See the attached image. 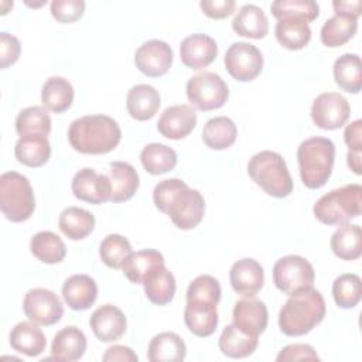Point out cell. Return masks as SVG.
Instances as JSON below:
<instances>
[{
    "label": "cell",
    "mask_w": 362,
    "mask_h": 362,
    "mask_svg": "<svg viewBox=\"0 0 362 362\" xmlns=\"http://www.w3.org/2000/svg\"><path fill=\"white\" fill-rule=\"evenodd\" d=\"M335 146L325 137H310L297 148V161L303 184L310 189L321 188L331 177Z\"/></svg>",
    "instance_id": "4"
},
{
    "label": "cell",
    "mask_w": 362,
    "mask_h": 362,
    "mask_svg": "<svg viewBox=\"0 0 362 362\" xmlns=\"http://www.w3.org/2000/svg\"><path fill=\"white\" fill-rule=\"evenodd\" d=\"M223 64L232 78L240 82H249L262 72L263 55L256 45L239 41L226 49Z\"/></svg>",
    "instance_id": "10"
},
{
    "label": "cell",
    "mask_w": 362,
    "mask_h": 362,
    "mask_svg": "<svg viewBox=\"0 0 362 362\" xmlns=\"http://www.w3.org/2000/svg\"><path fill=\"white\" fill-rule=\"evenodd\" d=\"M141 165L151 175H160L171 171L177 165V153L161 143H150L140 153Z\"/></svg>",
    "instance_id": "40"
},
{
    "label": "cell",
    "mask_w": 362,
    "mask_h": 362,
    "mask_svg": "<svg viewBox=\"0 0 362 362\" xmlns=\"http://www.w3.org/2000/svg\"><path fill=\"white\" fill-rule=\"evenodd\" d=\"M185 355L187 346L184 339L171 331L154 335L147 349L150 362H181L185 359Z\"/></svg>",
    "instance_id": "26"
},
{
    "label": "cell",
    "mask_w": 362,
    "mask_h": 362,
    "mask_svg": "<svg viewBox=\"0 0 362 362\" xmlns=\"http://www.w3.org/2000/svg\"><path fill=\"white\" fill-rule=\"evenodd\" d=\"M270 10L277 20L300 18L307 23L315 20L320 14V7L313 0H277L272 3Z\"/></svg>",
    "instance_id": "42"
},
{
    "label": "cell",
    "mask_w": 362,
    "mask_h": 362,
    "mask_svg": "<svg viewBox=\"0 0 362 362\" xmlns=\"http://www.w3.org/2000/svg\"><path fill=\"white\" fill-rule=\"evenodd\" d=\"M232 28L238 35L260 40L269 33V20L256 4H245L232 20Z\"/></svg>",
    "instance_id": "27"
},
{
    "label": "cell",
    "mask_w": 362,
    "mask_h": 362,
    "mask_svg": "<svg viewBox=\"0 0 362 362\" xmlns=\"http://www.w3.org/2000/svg\"><path fill=\"white\" fill-rule=\"evenodd\" d=\"M103 362H137V355L132 348L124 345H113L109 346L102 356Z\"/></svg>",
    "instance_id": "51"
},
{
    "label": "cell",
    "mask_w": 362,
    "mask_h": 362,
    "mask_svg": "<svg viewBox=\"0 0 362 362\" xmlns=\"http://www.w3.org/2000/svg\"><path fill=\"white\" fill-rule=\"evenodd\" d=\"M335 14H345V16H351L358 18L361 16V7H362V1L361 0H355V1H332Z\"/></svg>",
    "instance_id": "52"
},
{
    "label": "cell",
    "mask_w": 362,
    "mask_h": 362,
    "mask_svg": "<svg viewBox=\"0 0 362 362\" xmlns=\"http://www.w3.org/2000/svg\"><path fill=\"white\" fill-rule=\"evenodd\" d=\"M62 297L69 308L83 311L93 305L98 297V286L88 274H74L62 286Z\"/></svg>",
    "instance_id": "21"
},
{
    "label": "cell",
    "mask_w": 362,
    "mask_h": 362,
    "mask_svg": "<svg viewBox=\"0 0 362 362\" xmlns=\"http://www.w3.org/2000/svg\"><path fill=\"white\" fill-rule=\"evenodd\" d=\"M173 49L161 40H148L143 42L136 54L134 64L137 69L150 78L163 76L173 64Z\"/></svg>",
    "instance_id": "13"
},
{
    "label": "cell",
    "mask_w": 362,
    "mask_h": 362,
    "mask_svg": "<svg viewBox=\"0 0 362 362\" xmlns=\"http://www.w3.org/2000/svg\"><path fill=\"white\" fill-rule=\"evenodd\" d=\"M143 287L147 298L153 304L165 305L174 298L175 279L165 264H161L147 274L143 281Z\"/></svg>",
    "instance_id": "29"
},
{
    "label": "cell",
    "mask_w": 362,
    "mask_h": 362,
    "mask_svg": "<svg viewBox=\"0 0 362 362\" xmlns=\"http://www.w3.org/2000/svg\"><path fill=\"white\" fill-rule=\"evenodd\" d=\"M325 310V300L318 290H300L288 297L279 313L280 331L287 337L305 335L324 320Z\"/></svg>",
    "instance_id": "3"
},
{
    "label": "cell",
    "mask_w": 362,
    "mask_h": 362,
    "mask_svg": "<svg viewBox=\"0 0 362 362\" xmlns=\"http://www.w3.org/2000/svg\"><path fill=\"white\" fill-rule=\"evenodd\" d=\"M23 310L30 321L47 327L57 324L64 314L59 297L54 291L41 287L27 291L23 301Z\"/></svg>",
    "instance_id": "11"
},
{
    "label": "cell",
    "mask_w": 362,
    "mask_h": 362,
    "mask_svg": "<svg viewBox=\"0 0 362 362\" xmlns=\"http://www.w3.org/2000/svg\"><path fill=\"white\" fill-rule=\"evenodd\" d=\"M16 132L20 136L44 134L51 132V117L45 107L30 106L23 109L16 117Z\"/></svg>",
    "instance_id": "41"
},
{
    "label": "cell",
    "mask_w": 362,
    "mask_h": 362,
    "mask_svg": "<svg viewBox=\"0 0 362 362\" xmlns=\"http://www.w3.org/2000/svg\"><path fill=\"white\" fill-rule=\"evenodd\" d=\"M346 161H348L349 168H351L356 175H361V174H362V168H361V153L348 151V154H346Z\"/></svg>",
    "instance_id": "53"
},
{
    "label": "cell",
    "mask_w": 362,
    "mask_h": 362,
    "mask_svg": "<svg viewBox=\"0 0 362 362\" xmlns=\"http://www.w3.org/2000/svg\"><path fill=\"white\" fill-rule=\"evenodd\" d=\"M232 318L239 329L259 337L267 327L269 313L262 300L250 296L235 303Z\"/></svg>",
    "instance_id": "16"
},
{
    "label": "cell",
    "mask_w": 362,
    "mask_h": 362,
    "mask_svg": "<svg viewBox=\"0 0 362 362\" xmlns=\"http://www.w3.org/2000/svg\"><path fill=\"white\" fill-rule=\"evenodd\" d=\"M344 140L349 147V151L362 153V120L356 119L345 127Z\"/></svg>",
    "instance_id": "50"
},
{
    "label": "cell",
    "mask_w": 362,
    "mask_h": 362,
    "mask_svg": "<svg viewBox=\"0 0 362 362\" xmlns=\"http://www.w3.org/2000/svg\"><path fill=\"white\" fill-rule=\"evenodd\" d=\"M86 345V337L78 327H65L54 335L51 344L52 358L59 361H78L83 356Z\"/></svg>",
    "instance_id": "25"
},
{
    "label": "cell",
    "mask_w": 362,
    "mask_h": 362,
    "mask_svg": "<svg viewBox=\"0 0 362 362\" xmlns=\"http://www.w3.org/2000/svg\"><path fill=\"white\" fill-rule=\"evenodd\" d=\"M14 156L18 163L27 167H41L51 157V146L44 134L20 136L14 147Z\"/></svg>",
    "instance_id": "28"
},
{
    "label": "cell",
    "mask_w": 362,
    "mask_h": 362,
    "mask_svg": "<svg viewBox=\"0 0 362 362\" xmlns=\"http://www.w3.org/2000/svg\"><path fill=\"white\" fill-rule=\"evenodd\" d=\"M236 3L233 0H202L199 3L201 10L211 18H225L235 10Z\"/></svg>",
    "instance_id": "49"
},
{
    "label": "cell",
    "mask_w": 362,
    "mask_h": 362,
    "mask_svg": "<svg viewBox=\"0 0 362 362\" xmlns=\"http://www.w3.org/2000/svg\"><path fill=\"white\" fill-rule=\"evenodd\" d=\"M238 136L236 124L226 116L209 119L202 129V141L212 150H225L230 147Z\"/></svg>",
    "instance_id": "36"
},
{
    "label": "cell",
    "mask_w": 362,
    "mask_h": 362,
    "mask_svg": "<svg viewBox=\"0 0 362 362\" xmlns=\"http://www.w3.org/2000/svg\"><path fill=\"white\" fill-rule=\"evenodd\" d=\"M30 250L34 257L47 264L59 263L66 255L65 243L57 233L51 230H42L35 233L31 238Z\"/></svg>",
    "instance_id": "39"
},
{
    "label": "cell",
    "mask_w": 362,
    "mask_h": 362,
    "mask_svg": "<svg viewBox=\"0 0 362 362\" xmlns=\"http://www.w3.org/2000/svg\"><path fill=\"white\" fill-rule=\"evenodd\" d=\"M132 253L130 242L117 233L107 235L99 246V256L110 269H122Z\"/></svg>",
    "instance_id": "44"
},
{
    "label": "cell",
    "mask_w": 362,
    "mask_h": 362,
    "mask_svg": "<svg viewBox=\"0 0 362 362\" xmlns=\"http://www.w3.org/2000/svg\"><path fill=\"white\" fill-rule=\"evenodd\" d=\"M161 99L156 88L147 83H139L129 89L126 96V107L129 115L140 122L151 119L158 107Z\"/></svg>",
    "instance_id": "22"
},
{
    "label": "cell",
    "mask_w": 362,
    "mask_h": 362,
    "mask_svg": "<svg viewBox=\"0 0 362 362\" xmlns=\"http://www.w3.org/2000/svg\"><path fill=\"white\" fill-rule=\"evenodd\" d=\"M41 102L45 109L55 113L68 110L74 102V88L71 82L62 76L48 78L42 85Z\"/></svg>",
    "instance_id": "32"
},
{
    "label": "cell",
    "mask_w": 362,
    "mask_h": 362,
    "mask_svg": "<svg viewBox=\"0 0 362 362\" xmlns=\"http://www.w3.org/2000/svg\"><path fill=\"white\" fill-rule=\"evenodd\" d=\"M232 288L245 297L255 296L264 283V272L262 264L250 257L235 262L229 272Z\"/></svg>",
    "instance_id": "19"
},
{
    "label": "cell",
    "mask_w": 362,
    "mask_h": 362,
    "mask_svg": "<svg viewBox=\"0 0 362 362\" xmlns=\"http://www.w3.org/2000/svg\"><path fill=\"white\" fill-rule=\"evenodd\" d=\"M83 11V0H54L51 3V14L59 23H74L82 17Z\"/></svg>",
    "instance_id": "46"
},
{
    "label": "cell",
    "mask_w": 362,
    "mask_h": 362,
    "mask_svg": "<svg viewBox=\"0 0 362 362\" xmlns=\"http://www.w3.org/2000/svg\"><path fill=\"white\" fill-rule=\"evenodd\" d=\"M197 124V113L188 105H174L167 107L157 122V129L161 136L180 140L187 137Z\"/></svg>",
    "instance_id": "18"
},
{
    "label": "cell",
    "mask_w": 362,
    "mask_h": 362,
    "mask_svg": "<svg viewBox=\"0 0 362 362\" xmlns=\"http://www.w3.org/2000/svg\"><path fill=\"white\" fill-rule=\"evenodd\" d=\"M0 209L11 222H24L33 215L35 198L27 177L17 171L0 175Z\"/></svg>",
    "instance_id": "7"
},
{
    "label": "cell",
    "mask_w": 362,
    "mask_h": 362,
    "mask_svg": "<svg viewBox=\"0 0 362 362\" xmlns=\"http://www.w3.org/2000/svg\"><path fill=\"white\" fill-rule=\"evenodd\" d=\"M10 345L20 354L27 356H38L44 352L47 339L41 328H38L34 321H23L11 328Z\"/></svg>",
    "instance_id": "24"
},
{
    "label": "cell",
    "mask_w": 362,
    "mask_h": 362,
    "mask_svg": "<svg viewBox=\"0 0 362 362\" xmlns=\"http://www.w3.org/2000/svg\"><path fill=\"white\" fill-rule=\"evenodd\" d=\"M161 264H164V257L158 250L144 249L132 253L124 262L122 270L132 283L143 284L147 274Z\"/></svg>",
    "instance_id": "38"
},
{
    "label": "cell",
    "mask_w": 362,
    "mask_h": 362,
    "mask_svg": "<svg viewBox=\"0 0 362 362\" xmlns=\"http://www.w3.org/2000/svg\"><path fill=\"white\" fill-rule=\"evenodd\" d=\"M257 344L259 337L239 329L235 324H229L223 328L218 342L221 352L229 358H246L256 351Z\"/></svg>",
    "instance_id": "30"
},
{
    "label": "cell",
    "mask_w": 362,
    "mask_h": 362,
    "mask_svg": "<svg viewBox=\"0 0 362 362\" xmlns=\"http://www.w3.org/2000/svg\"><path fill=\"white\" fill-rule=\"evenodd\" d=\"M318 361L320 356L317 355V352L314 351V348L311 345H307V344H291V345H287L284 346L276 361L279 362H287V361Z\"/></svg>",
    "instance_id": "48"
},
{
    "label": "cell",
    "mask_w": 362,
    "mask_h": 362,
    "mask_svg": "<svg viewBox=\"0 0 362 362\" xmlns=\"http://www.w3.org/2000/svg\"><path fill=\"white\" fill-rule=\"evenodd\" d=\"M351 107L348 100L337 92L318 95L311 106V119L315 126L324 130L342 127L349 119Z\"/></svg>",
    "instance_id": "12"
},
{
    "label": "cell",
    "mask_w": 362,
    "mask_h": 362,
    "mask_svg": "<svg viewBox=\"0 0 362 362\" xmlns=\"http://www.w3.org/2000/svg\"><path fill=\"white\" fill-rule=\"evenodd\" d=\"M249 177L269 195L284 198L293 191V180L284 158L270 150L256 153L247 163Z\"/></svg>",
    "instance_id": "5"
},
{
    "label": "cell",
    "mask_w": 362,
    "mask_h": 362,
    "mask_svg": "<svg viewBox=\"0 0 362 362\" xmlns=\"http://www.w3.org/2000/svg\"><path fill=\"white\" fill-rule=\"evenodd\" d=\"M274 34L281 47L296 51L304 48L311 40V28L307 21L300 18L279 20Z\"/></svg>",
    "instance_id": "37"
},
{
    "label": "cell",
    "mask_w": 362,
    "mask_h": 362,
    "mask_svg": "<svg viewBox=\"0 0 362 362\" xmlns=\"http://www.w3.org/2000/svg\"><path fill=\"white\" fill-rule=\"evenodd\" d=\"M216 305L218 304L205 300H187L184 310L187 328L201 338L212 335L218 325Z\"/></svg>",
    "instance_id": "20"
},
{
    "label": "cell",
    "mask_w": 362,
    "mask_h": 362,
    "mask_svg": "<svg viewBox=\"0 0 362 362\" xmlns=\"http://www.w3.org/2000/svg\"><path fill=\"white\" fill-rule=\"evenodd\" d=\"M229 96L226 82L215 72L204 71L191 76L187 82V98L198 110H214L225 105Z\"/></svg>",
    "instance_id": "8"
},
{
    "label": "cell",
    "mask_w": 362,
    "mask_h": 362,
    "mask_svg": "<svg viewBox=\"0 0 362 362\" xmlns=\"http://www.w3.org/2000/svg\"><path fill=\"white\" fill-rule=\"evenodd\" d=\"M315 272L313 264L297 255L280 257L273 266V283L284 294H294L313 287Z\"/></svg>",
    "instance_id": "9"
},
{
    "label": "cell",
    "mask_w": 362,
    "mask_h": 362,
    "mask_svg": "<svg viewBox=\"0 0 362 362\" xmlns=\"http://www.w3.org/2000/svg\"><path fill=\"white\" fill-rule=\"evenodd\" d=\"M335 83L345 92L358 93L362 88V68L358 54H344L334 62Z\"/></svg>",
    "instance_id": "35"
},
{
    "label": "cell",
    "mask_w": 362,
    "mask_h": 362,
    "mask_svg": "<svg viewBox=\"0 0 362 362\" xmlns=\"http://www.w3.org/2000/svg\"><path fill=\"white\" fill-rule=\"evenodd\" d=\"M74 195L89 204H103L110 201L112 187L107 175L98 174L93 168H82L72 178Z\"/></svg>",
    "instance_id": "14"
},
{
    "label": "cell",
    "mask_w": 362,
    "mask_h": 362,
    "mask_svg": "<svg viewBox=\"0 0 362 362\" xmlns=\"http://www.w3.org/2000/svg\"><path fill=\"white\" fill-rule=\"evenodd\" d=\"M95 337L102 342H115L123 337L127 321L120 308L112 304L98 307L89 320Z\"/></svg>",
    "instance_id": "15"
},
{
    "label": "cell",
    "mask_w": 362,
    "mask_h": 362,
    "mask_svg": "<svg viewBox=\"0 0 362 362\" xmlns=\"http://www.w3.org/2000/svg\"><path fill=\"white\" fill-rule=\"evenodd\" d=\"M107 178L112 187L110 201L113 202H124L130 199L140 184L137 171L126 161H112L109 164Z\"/></svg>",
    "instance_id": "23"
},
{
    "label": "cell",
    "mask_w": 362,
    "mask_h": 362,
    "mask_svg": "<svg viewBox=\"0 0 362 362\" xmlns=\"http://www.w3.org/2000/svg\"><path fill=\"white\" fill-rule=\"evenodd\" d=\"M218 55L215 40L206 34H191L181 41L180 57L185 66L191 69H202L208 66Z\"/></svg>",
    "instance_id": "17"
},
{
    "label": "cell",
    "mask_w": 362,
    "mask_h": 362,
    "mask_svg": "<svg viewBox=\"0 0 362 362\" xmlns=\"http://www.w3.org/2000/svg\"><path fill=\"white\" fill-rule=\"evenodd\" d=\"M331 250L342 260H356L362 253V230L359 225L342 223L331 236Z\"/></svg>",
    "instance_id": "31"
},
{
    "label": "cell",
    "mask_w": 362,
    "mask_h": 362,
    "mask_svg": "<svg viewBox=\"0 0 362 362\" xmlns=\"http://www.w3.org/2000/svg\"><path fill=\"white\" fill-rule=\"evenodd\" d=\"M21 52V44L17 37L8 34V33H1L0 34V66L1 69L8 68L13 65Z\"/></svg>",
    "instance_id": "47"
},
{
    "label": "cell",
    "mask_w": 362,
    "mask_h": 362,
    "mask_svg": "<svg viewBox=\"0 0 362 362\" xmlns=\"http://www.w3.org/2000/svg\"><path fill=\"white\" fill-rule=\"evenodd\" d=\"M362 187L348 184L322 195L313 208L315 218L325 225H342L361 215Z\"/></svg>",
    "instance_id": "6"
},
{
    "label": "cell",
    "mask_w": 362,
    "mask_h": 362,
    "mask_svg": "<svg viewBox=\"0 0 362 362\" xmlns=\"http://www.w3.org/2000/svg\"><path fill=\"white\" fill-rule=\"evenodd\" d=\"M154 205L167 214L182 230L198 226L205 214V199L199 191L189 188L180 178L160 181L153 191Z\"/></svg>",
    "instance_id": "1"
},
{
    "label": "cell",
    "mask_w": 362,
    "mask_h": 362,
    "mask_svg": "<svg viewBox=\"0 0 362 362\" xmlns=\"http://www.w3.org/2000/svg\"><path fill=\"white\" fill-rule=\"evenodd\" d=\"M187 300H205L218 304L221 300L219 281L209 274H201L195 277L188 286Z\"/></svg>",
    "instance_id": "45"
},
{
    "label": "cell",
    "mask_w": 362,
    "mask_h": 362,
    "mask_svg": "<svg viewBox=\"0 0 362 362\" xmlns=\"http://www.w3.org/2000/svg\"><path fill=\"white\" fill-rule=\"evenodd\" d=\"M356 30L358 18L345 14H334L321 27V42L329 48L341 47L356 34Z\"/></svg>",
    "instance_id": "34"
},
{
    "label": "cell",
    "mask_w": 362,
    "mask_h": 362,
    "mask_svg": "<svg viewBox=\"0 0 362 362\" xmlns=\"http://www.w3.org/2000/svg\"><path fill=\"white\" fill-rule=\"evenodd\" d=\"M362 296L361 277L354 273L338 276L332 283V297L338 307L354 308Z\"/></svg>",
    "instance_id": "43"
},
{
    "label": "cell",
    "mask_w": 362,
    "mask_h": 362,
    "mask_svg": "<svg viewBox=\"0 0 362 362\" xmlns=\"http://www.w3.org/2000/svg\"><path fill=\"white\" fill-rule=\"evenodd\" d=\"M122 139L120 126L106 115H88L75 119L68 129V140L82 154H106Z\"/></svg>",
    "instance_id": "2"
},
{
    "label": "cell",
    "mask_w": 362,
    "mask_h": 362,
    "mask_svg": "<svg viewBox=\"0 0 362 362\" xmlns=\"http://www.w3.org/2000/svg\"><path fill=\"white\" fill-rule=\"evenodd\" d=\"M58 226L66 238L81 240L93 230L95 216L83 208L68 206L59 214Z\"/></svg>",
    "instance_id": "33"
}]
</instances>
